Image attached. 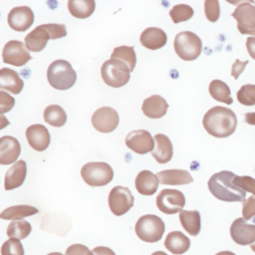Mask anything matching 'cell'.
Returning a JSON list of instances; mask_svg holds the SVG:
<instances>
[{
	"label": "cell",
	"instance_id": "cell-8",
	"mask_svg": "<svg viewBox=\"0 0 255 255\" xmlns=\"http://www.w3.org/2000/svg\"><path fill=\"white\" fill-rule=\"evenodd\" d=\"M232 17L237 21L241 34L255 36V5L253 1H242L235 8Z\"/></svg>",
	"mask_w": 255,
	"mask_h": 255
},
{
	"label": "cell",
	"instance_id": "cell-15",
	"mask_svg": "<svg viewBox=\"0 0 255 255\" xmlns=\"http://www.w3.org/2000/svg\"><path fill=\"white\" fill-rule=\"evenodd\" d=\"M7 21L11 29L17 32H25L34 22V13L28 6L14 7L8 13Z\"/></svg>",
	"mask_w": 255,
	"mask_h": 255
},
{
	"label": "cell",
	"instance_id": "cell-19",
	"mask_svg": "<svg viewBox=\"0 0 255 255\" xmlns=\"http://www.w3.org/2000/svg\"><path fill=\"white\" fill-rule=\"evenodd\" d=\"M139 41L144 48L149 50H157L166 44L167 36L160 28L148 27L141 32Z\"/></svg>",
	"mask_w": 255,
	"mask_h": 255
},
{
	"label": "cell",
	"instance_id": "cell-43",
	"mask_svg": "<svg viewBox=\"0 0 255 255\" xmlns=\"http://www.w3.org/2000/svg\"><path fill=\"white\" fill-rule=\"evenodd\" d=\"M248 63H249L248 60H246V61H244V62H241L240 60L236 59L235 62H234V64L232 65L231 76H232L235 80H237V79L239 78L240 74L243 72V70L245 69V67H246V65H247Z\"/></svg>",
	"mask_w": 255,
	"mask_h": 255
},
{
	"label": "cell",
	"instance_id": "cell-10",
	"mask_svg": "<svg viewBox=\"0 0 255 255\" xmlns=\"http://www.w3.org/2000/svg\"><path fill=\"white\" fill-rule=\"evenodd\" d=\"M108 201L111 211L115 215L121 216L132 207L134 197L128 187L117 185L110 191Z\"/></svg>",
	"mask_w": 255,
	"mask_h": 255
},
{
	"label": "cell",
	"instance_id": "cell-25",
	"mask_svg": "<svg viewBox=\"0 0 255 255\" xmlns=\"http://www.w3.org/2000/svg\"><path fill=\"white\" fill-rule=\"evenodd\" d=\"M164 246L172 254L181 255L189 249L190 240L180 231H171L165 237Z\"/></svg>",
	"mask_w": 255,
	"mask_h": 255
},
{
	"label": "cell",
	"instance_id": "cell-37",
	"mask_svg": "<svg viewBox=\"0 0 255 255\" xmlns=\"http://www.w3.org/2000/svg\"><path fill=\"white\" fill-rule=\"evenodd\" d=\"M204 13L208 21L216 22L220 16L219 2L217 0H205Z\"/></svg>",
	"mask_w": 255,
	"mask_h": 255
},
{
	"label": "cell",
	"instance_id": "cell-36",
	"mask_svg": "<svg viewBox=\"0 0 255 255\" xmlns=\"http://www.w3.org/2000/svg\"><path fill=\"white\" fill-rule=\"evenodd\" d=\"M24 247L20 240L10 238L1 247V255H24Z\"/></svg>",
	"mask_w": 255,
	"mask_h": 255
},
{
	"label": "cell",
	"instance_id": "cell-17",
	"mask_svg": "<svg viewBox=\"0 0 255 255\" xmlns=\"http://www.w3.org/2000/svg\"><path fill=\"white\" fill-rule=\"evenodd\" d=\"M21 152V146L17 138L11 135H3L0 138V163L11 164L16 161Z\"/></svg>",
	"mask_w": 255,
	"mask_h": 255
},
{
	"label": "cell",
	"instance_id": "cell-1",
	"mask_svg": "<svg viewBox=\"0 0 255 255\" xmlns=\"http://www.w3.org/2000/svg\"><path fill=\"white\" fill-rule=\"evenodd\" d=\"M202 125L210 135L215 137H227L235 131L237 118L232 110L215 106L206 112L202 120Z\"/></svg>",
	"mask_w": 255,
	"mask_h": 255
},
{
	"label": "cell",
	"instance_id": "cell-39",
	"mask_svg": "<svg viewBox=\"0 0 255 255\" xmlns=\"http://www.w3.org/2000/svg\"><path fill=\"white\" fill-rule=\"evenodd\" d=\"M42 26L48 32L50 39H53V40L59 39V38L65 37L67 35V28L64 24L51 23V24H43Z\"/></svg>",
	"mask_w": 255,
	"mask_h": 255
},
{
	"label": "cell",
	"instance_id": "cell-35",
	"mask_svg": "<svg viewBox=\"0 0 255 255\" xmlns=\"http://www.w3.org/2000/svg\"><path fill=\"white\" fill-rule=\"evenodd\" d=\"M237 100L244 106L255 105V85L246 84L243 85L237 92Z\"/></svg>",
	"mask_w": 255,
	"mask_h": 255
},
{
	"label": "cell",
	"instance_id": "cell-41",
	"mask_svg": "<svg viewBox=\"0 0 255 255\" xmlns=\"http://www.w3.org/2000/svg\"><path fill=\"white\" fill-rule=\"evenodd\" d=\"M15 105V100L4 91L0 92V113L9 112Z\"/></svg>",
	"mask_w": 255,
	"mask_h": 255
},
{
	"label": "cell",
	"instance_id": "cell-22",
	"mask_svg": "<svg viewBox=\"0 0 255 255\" xmlns=\"http://www.w3.org/2000/svg\"><path fill=\"white\" fill-rule=\"evenodd\" d=\"M159 179L150 170H142L135 177L134 185L138 193L142 195H152L157 190Z\"/></svg>",
	"mask_w": 255,
	"mask_h": 255
},
{
	"label": "cell",
	"instance_id": "cell-4",
	"mask_svg": "<svg viewBox=\"0 0 255 255\" xmlns=\"http://www.w3.org/2000/svg\"><path fill=\"white\" fill-rule=\"evenodd\" d=\"M164 222L160 217L154 214L140 216L134 226L136 236L148 243H154L161 239L164 233Z\"/></svg>",
	"mask_w": 255,
	"mask_h": 255
},
{
	"label": "cell",
	"instance_id": "cell-34",
	"mask_svg": "<svg viewBox=\"0 0 255 255\" xmlns=\"http://www.w3.org/2000/svg\"><path fill=\"white\" fill-rule=\"evenodd\" d=\"M193 13H194V11L189 5L177 4V5H174L170 9L169 16H170L172 22L177 24V23L189 20L193 16Z\"/></svg>",
	"mask_w": 255,
	"mask_h": 255
},
{
	"label": "cell",
	"instance_id": "cell-32",
	"mask_svg": "<svg viewBox=\"0 0 255 255\" xmlns=\"http://www.w3.org/2000/svg\"><path fill=\"white\" fill-rule=\"evenodd\" d=\"M112 59H118L124 62L132 72L136 64V55L132 46H119L116 47L111 55Z\"/></svg>",
	"mask_w": 255,
	"mask_h": 255
},
{
	"label": "cell",
	"instance_id": "cell-50",
	"mask_svg": "<svg viewBox=\"0 0 255 255\" xmlns=\"http://www.w3.org/2000/svg\"><path fill=\"white\" fill-rule=\"evenodd\" d=\"M250 248H251V250H252L253 252H255V243L251 244V245H250Z\"/></svg>",
	"mask_w": 255,
	"mask_h": 255
},
{
	"label": "cell",
	"instance_id": "cell-5",
	"mask_svg": "<svg viewBox=\"0 0 255 255\" xmlns=\"http://www.w3.org/2000/svg\"><path fill=\"white\" fill-rule=\"evenodd\" d=\"M173 48L180 59L184 61H193L201 54L202 42L193 32L182 31L175 36Z\"/></svg>",
	"mask_w": 255,
	"mask_h": 255
},
{
	"label": "cell",
	"instance_id": "cell-47",
	"mask_svg": "<svg viewBox=\"0 0 255 255\" xmlns=\"http://www.w3.org/2000/svg\"><path fill=\"white\" fill-rule=\"evenodd\" d=\"M215 255H236V254L231 251H220V252L216 253Z\"/></svg>",
	"mask_w": 255,
	"mask_h": 255
},
{
	"label": "cell",
	"instance_id": "cell-40",
	"mask_svg": "<svg viewBox=\"0 0 255 255\" xmlns=\"http://www.w3.org/2000/svg\"><path fill=\"white\" fill-rule=\"evenodd\" d=\"M242 215L245 220H249L255 216V196H250L243 201Z\"/></svg>",
	"mask_w": 255,
	"mask_h": 255
},
{
	"label": "cell",
	"instance_id": "cell-18",
	"mask_svg": "<svg viewBox=\"0 0 255 255\" xmlns=\"http://www.w3.org/2000/svg\"><path fill=\"white\" fill-rule=\"evenodd\" d=\"M168 109L167 102L159 95H152L145 100L141 105L143 115L149 119H159L165 116Z\"/></svg>",
	"mask_w": 255,
	"mask_h": 255
},
{
	"label": "cell",
	"instance_id": "cell-13",
	"mask_svg": "<svg viewBox=\"0 0 255 255\" xmlns=\"http://www.w3.org/2000/svg\"><path fill=\"white\" fill-rule=\"evenodd\" d=\"M127 146L133 152L144 154L154 149V138L145 129H136L128 133L126 137Z\"/></svg>",
	"mask_w": 255,
	"mask_h": 255
},
{
	"label": "cell",
	"instance_id": "cell-49",
	"mask_svg": "<svg viewBox=\"0 0 255 255\" xmlns=\"http://www.w3.org/2000/svg\"><path fill=\"white\" fill-rule=\"evenodd\" d=\"M47 255H63V254L60 253V252H52V253H49Z\"/></svg>",
	"mask_w": 255,
	"mask_h": 255
},
{
	"label": "cell",
	"instance_id": "cell-3",
	"mask_svg": "<svg viewBox=\"0 0 255 255\" xmlns=\"http://www.w3.org/2000/svg\"><path fill=\"white\" fill-rule=\"evenodd\" d=\"M47 80L51 87L57 90H68L77 81V73L66 60H56L47 70Z\"/></svg>",
	"mask_w": 255,
	"mask_h": 255
},
{
	"label": "cell",
	"instance_id": "cell-2",
	"mask_svg": "<svg viewBox=\"0 0 255 255\" xmlns=\"http://www.w3.org/2000/svg\"><path fill=\"white\" fill-rule=\"evenodd\" d=\"M235 175V173L228 170H222L211 175L207 182L211 194L222 201L243 202L246 191L234 183Z\"/></svg>",
	"mask_w": 255,
	"mask_h": 255
},
{
	"label": "cell",
	"instance_id": "cell-11",
	"mask_svg": "<svg viewBox=\"0 0 255 255\" xmlns=\"http://www.w3.org/2000/svg\"><path fill=\"white\" fill-rule=\"evenodd\" d=\"M31 55L23 42L17 40L8 41L2 50V60L6 64L21 67L31 60Z\"/></svg>",
	"mask_w": 255,
	"mask_h": 255
},
{
	"label": "cell",
	"instance_id": "cell-38",
	"mask_svg": "<svg viewBox=\"0 0 255 255\" xmlns=\"http://www.w3.org/2000/svg\"><path fill=\"white\" fill-rule=\"evenodd\" d=\"M234 183L246 192H250L255 195V178L248 175H235Z\"/></svg>",
	"mask_w": 255,
	"mask_h": 255
},
{
	"label": "cell",
	"instance_id": "cell-20",
	"mask_svg": "<svg viewBox=\"0 0 255 255\" xmlns=\"http://www.w3.org/2000/svg\"><path fill=\"white\" fill-rule=\"evenodd\" d=\"M27 174V164L24 160L16 161L7 171L4 178L6 190H12L24 183Z\"/></svg>",
	"mask_w": 255,
	"mask_h": 255
},
{
	"label": "cell",
	"instance_id": "cell-48",
	"mask_svg": "<svg viewBox=\"0 0 255 255\" xmlns=\"http://www.w3.org/2000/svg\"><path fill=\"white\" fill-rule=\"evenodd\" d=\"M151 255H167V254L165 252H163V251H155Z\"/></svg>",
	"mask_w": 255,
	"mask_h": 255
},
{
	"label": "cell",
	"instance_id": "cell-12",
	"mask_svg": "<svg viewBox=\"0 0 255 255\" xmlns=\"http://www.w3.org/2000/svg\"><path fill=\"white\" fill-rule=\"evenodd\" d=\"M92 125L100 132L114 131L120 123V117L117 111L111 107H102L92 116Z\"/></svg>",
	"mask_w": 255,
	"mask_h": 255
},
{
	"label": "cell",
	"instance_id": "cell-28",
	"mask_svg": "<svg viewBox=\"0 0 255 255\" xmlns=\"http://www.w3.org/2000/svg\"><path fill=\"white\" fill-rule=\"evenodd\" d=\"M96 8L94 0H69L68 9L72 16L75 18L85 19L90 17Z\"/></svg>",
	"mask_w": 255,
	"mask_h": 255
},
{
	"label": "cell",
	"instance_id": "cell-26",
	"mask_svg": "<svg viewBox=\"0 0 255 255\" xmlns=\"http://www.w3.org/2000/svg\"><path fill=\"white\" fill-rule=\"evenodd\" d=\"M50 39L48 32L42 25L37 26L32 32L25 37V45L29 51L40 52L42 51Z\"/></svg>",
	"mask_w": 255,
	"mask_h": 255
},
{
	"label": "cell",
	"instance_id": "cell-24",
	"mask_svg": "<svg viewBox=\"0 0 255 255\" xmlns=\"http://www.w3.org/2000/svg\"><path fill=\"white\" fill-rule=\"evenodd\" d=\"M159 183L169 185L188 184L193 181L192 176L187 170L184 169H166L156 173Z\"/></svg>",
	"mask_w": 255,
	"mask_h": 255
},
{
	"label": "cell",
	"instance_id": "cell-14",
	"mask_svg": "<svg viewBox=\"0 0 255 255\" xmlns=\"http://www.w3.org/2000/svg\"><path fill=\"white\" fill-rule=\"evenodd\" d=\"M230 236L239 245H251L255 242V224L247 223L243 217H239L230 226Z\"/></svg>",
	"mask_w": 255,
	"mask_h": 255
},
{
	"label": "cell",
	"instance_id": "cell-7",
	"mask_svg": "<svg viewBox=\"0 0 255 255\" xmlns=\"http://www.w3.org/2000/svg\"><path fill=\"white\" fill-rule=\"evenodd\" d=\"M84 181L90 186H104L114 178V170L107 162H88L81 168Z\"/></svg>",
	"mask_w": 255,
	"mask_h": 255
},
{
	"label": "cell",
	"instance_id": "cell-16",
	"mask_svg": "<svg viewBox=\"0 0 255 255\" xmlns=\"http://www.w3.org/2000/svg\"><path fill=\"white\" fill-rule=\"evenodd\" d=\"M26 138L29 145L37 151H44L51 141L48 128L40 124L32 125L27 128Z\"/></svg>",
	"mask_w": 255,
	"mask_h": 255
},
{
	"label": "cell",
	"instance_id": "cell-44",
	"mask_svg": "<svg viewBox=\"0 0 255 255\" xmlns=\"http://www.w3.org/2000/svg\"><path fill=\"white\" fill-rule=\"evenodd\" d=\"M92 251L94 255H116V253L111 248L105 247V246L95 247Z\"/></svg>",
	"mask_w": 255,
	"mask_h": 255
},
{
	"label": "cell",
	"instance_id": "cell-30",
	"mask_svg": "<svg viewBox=\"0 0 255 255\" xmlns=\"http://www.w3.org/2000/svg\"><path fill=\"white\" fill-rule=\"evenodd\" d=\"M209 94L210 96L218 102L230 105L233 103V99L231 98V92L226 83L221 80H213L209 84Z\"/></svg>",
	"mask_w": 255,
	"mask_h": 255
},
{
	"label": "cell",
	"instance_id": "cell-29",
	"mask_svg": "<svg viewBox=\"0 0 255 255\" xmlns=\"http://www.w3.org/2000/svg\"><path fill=\"white\" fill-rule=\"evenodd\" d=\"M36 213H38V209L34 206L26 205V204L14 205L4 209L0 214V218L14 221V220H21L24 217H28Z\"/></svg>",
	"mask_w": 255,
	"mask_h": 255
},
{
	"label": "cell",
	"instance_id": "cell-45",
	"mask_svg": "<svg viewBox=\"0 0 255 255\" xmlns=\"http://www.w3.org/2000/svg\"><path fill=\"white\" fill-rule=\"evenodd\" d=\"M246 48H247V51H248V54L250 55V57L255 60V36L247 38Z\"/></svg>",
	"mask_w": 255,
	"mask_h": 255
},
{
	"label": "cell",
	"instance_id": "cell-6",
	"mask_svg": "<svg viewBox=\"0 0 255 255\" xmlns=\"http://www.w3.org/2000/svg\"><path fill=\"white\" fill-rule=\"evenodd\" d=\"M101 75L108 86L112 88H121L129 81L130 71L124 62L111 58L102 65Z\"/></svg>",
	"mask_w": 255,
	"mask_h": 255
},
{
	"label": "cell",
	"instance_id": "cell-42",
	"mask_svg": "<svg viewBox=\"0 0 255 255\" xmlns=\"http://www.w3.org/2000/svg\"><path fill=\"white\" fill-rule=\"evenodd\" d=\"M66 255H94V253L83 244H72L67 248Z\"/></svg>",
	"mask_w": 255,
	"mask_h": 255
},
{
	"label": "cell",
	"instance_id": "cell-46",
	"mask_svg": "<svg viewBox=\"0 0 255 255\" xmlns=\"http://www.w3.org/2000/svg\"><path fill=\"white\" fill-rule=\"evenodd\" d=\"M244 121L245 123L255 126V112H250V113H246L244 116Z\"/></svg>",
	"mask_w": 255,
	"mask_h": 255
},
{
	"label": "cell",
	"instance_id": "cell-27",
	"mask_svg": "<svg viewBox=\"0 0 255 255\" xmlns=\"http://www.w3.org/2000/svg\"><path fill=\"white\" fill-rule=\"evenodd\" d=\"M179 221L189 235H198L201 228V219L197 210H181L179 212Z\"/></svg>",
	"mask_w": 255,
	"mask_h": 255
},
{
	"label": "cell",
	"instance_id": "cell-9",
	"mask_svg": "<svg viewBox=\"0 0 255 255\" xmlns=\"http://www.w3.org/2000/svg\"><path fill=\"white\" fill-rule=\"evenodd\" d=\"M185 205L183 193L177 189H162L156 196L157 208L165 214H175L180 212Z\"/></svg>",
	"mask_w": 255,
	"mask_h": 255
},
{
	"label": "cell",
	"instance_id": "cell-23",
	"mask_svg": "<svg viewBox=\"0 0 255 255\" xmlns=\"http://www.w3.org/2000/svg\"><path fill=\"white\" fill-rule=\"evenodd\" d=\"M24 87V82L19 74L9 68H2L0 70V89L7 90L12 94H19Z\"/></svg>",
	"mask_w": 255,
	"mask_h": 255
},
{
	"label": "cell",
	"instance_id": "cell-31",
	"mask_svg": "<svg viewBox=\"0 0 255 255\" xmlns=\"http://www.w3.org/2000/svg\"><path fill=\"white\" fill-rule=\"evenodd\" d=\"M44 121L52 127L61 128L67 122V114L58 105H50L44 110Z\"/></svg>",
	"mask_w": 255,
	"mask_h": 255
},
{
	"label": "cell",
	"instance_id": "cell-33",
	"mask_svg": "<svg viewBox=\"0 0 255 255\" xmlns=\"http://www.w3.org/2000/svg\"><path fill=\"white\" fill-rule=\"evenodd\" d=\"M31 231H32L31 224L28 221L21 219V220L12 221L8 225L6 233L10 238L21 240L26 238L31 233Z\"/></svg>",
	"mask_w": 255,
	"mask_h": 255
},
{
	"label": "cell",
	"instance_id": "cell-21",
	"mask_svg": "<svg viewBox=\"0 0 255 255\" xmlns=\"http://www.w3.org/2000/svg\"><path fill=\"white\" fill-rule=\"evenodd\" d=\"M154 149L151 151L154 159L161 164L168 162L173 154V148L170 139L162 133H156L154 135Z\"/></svg>",
	"mask_w": 255,
	"mask_h": 255
}]
</instances>
